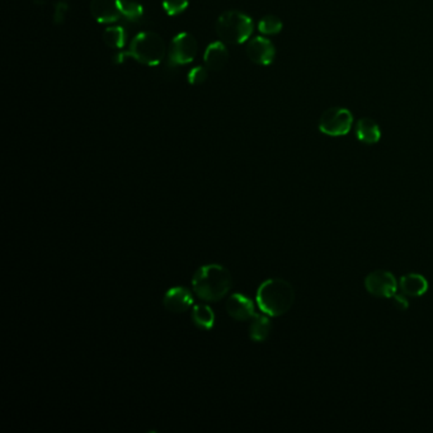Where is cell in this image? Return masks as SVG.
<instances>
[{
  "instance_id": "6da1fadb",
  "label": "cell",
  "mask_w": 433,
  "mask_h": 433,
  "mask_svg": "<svg viewBox=\"0 0 433 433\" xmlns=\"http://www.w3.org/2000/svg\"><path fill=\"white\" fill-rule=\"evenodd\" d=\"M193 292L204 302H217L233 289L229 269L221 264H206L197 269L192 278Z\"/></svg>"
},
{
  "instance_id": "7a4b0ae2",
  "label": "cell",
  "mask_w": 433,
  "mask_h": 433,
  "mask_svg": "<svg viewBox=\"0 0 433 433\" xmlns=\"http://www.w3.org/2000/svg\"><path fill=\"white\" fill-rule=\"evenodd\" d=\"M256 299L263 314L281 316L289 311L295 302V291L286 280L269 278L257 290Z\"/></svg>"
},
{
  "instance_id": "3957f363",
  "label": "cell",
  "mask_w": 433,
  "mask_h": 433,
  "mask_svg": "<svg viewBox=\"0 0 433 433\" xmlns=\"http://www.w3.org/2000/svg\"><path fill=\"white\" fill-rule=\"evenodd\" d=\"M217 36L228 44H243L253 32V22L247 14L239 11H228L216 20Z\"/></svg>"
},
{
  "instance_id": "277c9868",
  "label": "cell",
  "mask_w": 433,
  "mask_h": 433,
  "mask_svg": "<svg viewBox=\"0 0 433 433\" xmlns=\"http://www.w3.org/2000/svg\"><path fill=\"white\" fill-rule=\"evenodd\" d=\"M165 55L164 39L155 32H140L131 41L130 50L126 56H131L140 64L155 66Z\"/></svg>"
},
{
  "instance_id": "5b68a950",
  "label": "cell",
  "mask_w": 433,
  "mask_h": 433,
  "mask_svg": "<svg viewBox=\"0 0 433 433\" xmlns=\"http://www.w3.org/2000/svg\"><path fill=\"white\" fill-rule=\"evenodd\" d=\"M354 116L343 107H332L324 112L319 119V130L328 136H344L351 131Z\"/></svg>"
},
{
  "instance_id": "8992f818",
  "label": "cell",
  "mask_w": 433,
  "mask_h": 433,
  "mask_svg": "<svg viewBox=\"0 0 433 433\" xmlns=\"http://www.w3.org/2000/svg\"><path fill=\"white\" fill-rule=\"evenodd\" d=\"M197 53V41L187 32L178 33L172 39L169 59L177 65H186L192 63Z\"/></svg>"
},
{
  "instance_id": "52a82bcc",
  "label": "cell",
  "mask_w": 433,
  "mask_h": 433,
  "mask_svg": "<svg viewBox=\"0 0 433 433\" xmlns=\"http://www.w3.org/2000/svg\"><path fill=\"white\" fill-rule=\"evenodd\" d=\"M365 287L368 294L376 297H393L396 294L398 283L390 272L374 271L365 278Z\"/></svg>"
},
{
  "instance_id": "ba28073f",
  "label": "cell",
  "mask_w": 433,
  "mask_h": 433,
  "mask_svg": "<svg viewBox=\"0 0 433 433\" xmlns=\"http://www.w3.org/2000/svg\"><path fill=\"white\" fill-rule=\"evenodd\" d=\"M247 55L250 61L258 65H271L276 56V49L269 39L254 37L247 45Z\"/></svg>"
},
{
  "instance_id": "9c48e42d",
  "label": "cell",
  "mask_w": 433,
  "mask_h": 433,
  "mask_svg": "<svg viewBox=\"0 0 433 433\" xmlns=\"http://www.w3.org/2000/svg\"><path fill=\"white\" fill-rule=\"evenodd\" d=\"M193 295L190 290L184 286H176L167 291L163 297V305L169 313L181 314L187 311L193 305Z\"/></svg>"
},
{
  "instance_id": "30bf717a",
  "label": "cell",
  "mask_w": 433,
  "mask_h": 433,
  "mask_svg": "<svg viewBox=\"0 0 433 433\" xmlns=\"http://www.w3.org/2000/svg\"><path fill=\"white\" fill-rule=\"evenodd\" d=\"M226 311L238 322H247L257 315L252 299L239 292L230 296L229 300L226 302Z\"/></svg>"
},
{
  "instance_id": "8fae6325",
  "label": "cell",
  "mask_w": 433,
  "mask_h": 433,
  "mask_svg": "<svg viewBox=\"0 0 433 433\" xmlns=\"http://www.w3.org/2000/svg\"><path fill=\"white\" fill-rule=\"evenodd\" d=\"M91 13L98 23H113L122 15L118 0H92Z\"/></svg>"
},
{
  "instance_id": "7c38bea8",
  "label": "cell",
  "mask_w": 433,
  "mask_h": 433,
  "mask_svg": "<svg viewBox=\"0 0 433 433\" xmlns=\"http://www.w3.org/2000/svg\"><path fill=\"white\" fill-rule=\"evenodd\" d=\"M204 60L205 65L207 69H210L212 72H219L226 65L229 60L228 49L221 41L212 42L205 51Z\"/></svg>"
},
{
  "instance_id": "4fadbf2b",
  "label": "cell",
  "mask_w": 433,
  "mask_h": 433,
  "mask_svg": "<svg viewBox=\"0 0 433 433\" xmlns=\"http://www.w3.org/2000/svg\"><path fill=\"white\" fill-rule=\"evenodd\" d=\"M356 136L363 144H376L381 138L380 127L373 118H361L356 124Z\"/></svg>"
},
{
  "instance_id": "5bb4252c",
  "label": "cell",
  "mask_w": 433,
  "mask_h": 433,
  "mask_svg": "<svg viewBox=\"0 0 433 433\" xmlns=\"http://www.w3.org/2000/svg\"><path fill=\"white\" fill-rule=\"evenodd\" d=\"M399 287L404 295L408 296H422L426 294L428 289V283L423 276L417 273H409L403 276L399 281Z\"/></svg>"
},
{
  "instance_id": "9a60e30c",
  "label": "cell",
  "mask_w": 433,
  "mask_h": 433,
  "mask_svg": "<svg viewBox=\"0 0 433 433\" xmlns=\"http://www.w3.org/2000/svg\"><path fill=\"white\" fill-rule=\"evenodd\" d=\"M192 321L197 328L202 330H211L215 327L216 315L214 310L206 304H197L192 309Z\"/></svg>"
},
{
  "instance_id": "2e32d148",
  "label": "cell",
  "mask_w": 433,
  "mask_h": 433,
  "mask_svg": "<svg viewBox=\"0 0 433 433\" xmlns=\"http://www.w3.org/2000/svg\"><path fill=\"white\" fill-rule=\"evenodd\" d=\"M272 332V322L269 321L267 315L257 314L250 323V338L256 343H262L269 340Z\"/></svg>"
},
{
  "instance_id": "e0dca14e",
  "label": "cell",
  "mask_w": 433,
  "mask_h": 433,
  "mask_svg": "<svg viewBox=\"0 0 433 433\" xmlns=\"http://www.w3.org/2000/svg\"><path fill=\"white\" fill-rule=\"evenodd\" d=\"M103 41L105 45L112 49H121L125 46L126 32L122 27L112 26L105 28L103 32Z\"/></svg>"
},
{
  "instance_id": "ac0fdd59",
  "label": "cell",
  "mask_w": 433,
  "mask_h": 433,
  "mask_svg": "<svg viewBox=\"0 0 433 433\" xmlns=\"http://www.w3.org/2000/svg\"><path fill=\"white\" fill-rule=\"evenodd\" d=\"M122 15L130 20H138L143 17L144 9L136 0H118Z\"/></svg>"
},
{
  "instance_id": "d6986e66",
  "label": "cell",
  "mask_w": 433,
  "mask_h": 433,
  "mask_svg": "<svg viewBox=\"0 0 433 433\" xmlns=\"http://www.w3.org/2000/svg\"><path fill=\"white\" fill-rule=\"evenodd\" d=\"M283 20L276 15H266L258 23V30L263 34H277L283 31Z\"/></svg>"
},
{
  "instance_id": "ffe728a7",
  "label": "cell",
  "mask_w": 433,
  "mask_h": 433,
  "mask_svg": "<svg viewBox=\"0 0 433 433\" xmlns=\"http://www.w3.org/2000/svg\"><path fill=\"white\" fill-rule=\"evenodd\" d=\"M188 7V0H163V8L168 15L183 13Z\"/></svg>"
},
{
  "instance_id": "44dd1931",
  "label": "cell",
  "mask_w": 433,
  "mask_h": 433,
  "mask_svg": "<svg viewBox=\"0 0 433 433\" xmlns=\"http://www.w3.org/2000/svg\"><path fill=\"white\" fill-rule=\"evenodd\" d=\"M207 69L204 66H196L190 70L188 74V82L192 86H200V84H204L205 82L207 80Z\"/></svg>"
},
{
  "instance_id": "7402d4cb",
  "label": "cell",
  "mask_w": 433,
  "mask_h": 433,
  "mask_svg": "<svg viewBox=\"0 0 433 433\" xmlns=\"http://www.w3.org/2000/svg\"><path fill=\"white\" fill-rule=\"evenodd\" d=\"M67 9H69V6H67V3H65V1H59V3L56 4V7H55V13H53V20H55V23L60 25V23H63V22L65 20Z\"/></svg>"
},
{
  "instance_id": "603a6c76",
  "label": "cell",
  "mask_w": 433,
  "mask_h": 433,
  "mask_svg": "<svg viewBox=\"0 0 433 433\" xmlns=\"http://www.w3.org/2000/svg\"><path fill=\"white\" fill-rule=\"evenodd\" d=\"M393 304L395 305V308L399 309L401 311L407 310L408 306H409V302L406 299V296L399 295V294H395L393 296Z\"/></svg>"
}]
</instances>
